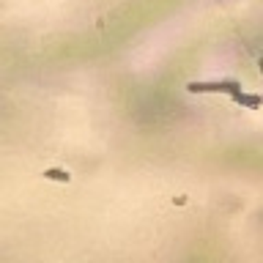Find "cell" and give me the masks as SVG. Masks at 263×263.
<instances>
[{
	"label": "cell",
	"mask_w": 263,
	"mask_h": 263,
	"mask_svg": "<svg viewBox=\"0 0 263 263\" xmlns=\"http://www.w3.org/2000/svg\"><path fill=\"white\" fill-rule=\"evenodd\" d=\"M44 178H49V181H61V184H69V181H71L69 173H66V170H58V167L44 170Z\"/></svg>",
	"instance_id": "cell-2"
},
{
	"label": "cell",
	"mask_w": 263,
	"mask_h": 263,
	"mask_svg": "<svg viewBox=\"0 0 263 263\" xmlns=\"http://www.w3.org/2000/svg\"><path fill=\"white\" fill-rule=\"evenodd\" d=\"M186 88H189V93H228L236 104L250 107V110H255V107H260V104H263V96H258V93H244L241 85H238L236 80H219V82H189Z\"/></svg>",
	"instance_id": "cell-1"
}]
</instances>
